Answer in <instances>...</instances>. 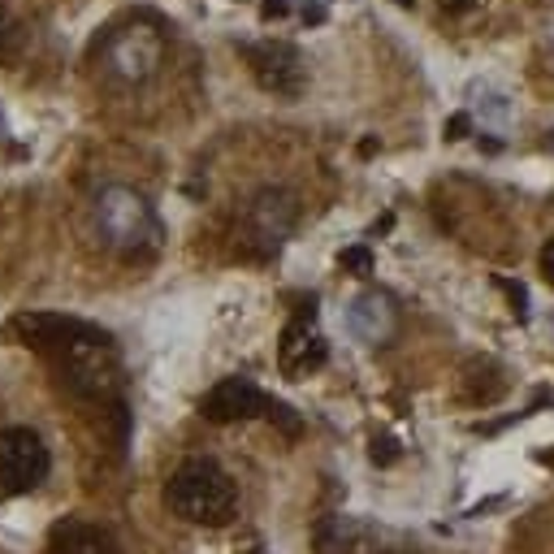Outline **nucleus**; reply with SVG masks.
Wrapping results in <instances>:
<instances>
[{"mask_svg":"<svg viewBox=\"0 0 554 554\" xmlns=\"http://www.w3.org/2000/svg\"><path fill=\"white\" fill-rule=\"evenodd\" d=\"M169 511L187 524H208V529H221L234 520L239 511V494H234V481L225 477V468L213 463V459H187L173 468V477L165 485Z\"/></svg>","mask_w":554,"mask_h":554,"instance_id":"f257e3e1","label":"nucleus"},{"mask_svg":"<svg viewBox=\"0 0 554 554\" xmlns=\"http://www.w3.org/2000/svg\"><path fill=\"white\" fill-rule=\"evenodd\" d=\"M52 360H57V368H61V382H66L74 394L100 399V403L118 394V386H121L118 351H113V338L100 334L96 325H87L74 342L57 347Z\"/></svg>","mask_w":554,"mask_h":554,"instance_id":"f03ea898","label":"nucleus"},{"mask_svg":"<svg viewBox=\"0 0 554 554\" xmlns=\"http://www.w3.org/2000/svg\"><path fill=\"white\" fill-rule=\"evenodd\" d=\"M96 221L104 242L121 251L126 260H144L156 251V239H161V225H156V213L147 208L144 195H135L130 187H109L100 191L96 199Z\"/></svg>","mask_w":554,"mask_h":554,"instance_id":"7ed1b4c3","label":"nucleus"},{"mask_svg":"<svg viewBox=\"0 0 554 554\" xmlns=\"http://www.w3.org/2000/svg\"><path fill=\"white\" fill-rule=\"evenodd\" d=\"M161 52H165L161 26L152 18H130L121 26H109V35L100 40V74L109 83L135 87L161 66Z\"/></svg>","mask_w":554,"mask_h":554,"instance_id":"20e7f679","label":"nucleus"},{"mask_svg":"<svg viewBox=\"0 0 554 554\" xmlns=\"http://www.w3.org/2000/svg\"><path fill=\"white\" fill-rule=\"evenodd\" d=\"M48 477V446L26 425L0 429V498H18L40 489Z\"/></svg>","mask_w":554,"mask_h":554,"instance_id":"39448f33","label":"nucleus"},{"mask_svg":"<svg viewBox=\"0 0 554 554\" xmlns=\"http://www.w3.org/2000/svg\"><path fill=\"white\" fill-rule=\"evenodd\" d=\"M268 394L251 386L247 377H225L204 394L199 411L213 420V425H234V420H251V416H268Z\"/></svg>","mask_w":554,"mask_h":554,"instance_id":"423d86ee","label":"nucleus"},{"mask_svg":"<svg viewBox=\"0 0 554 554\" xmlns=\"http://www.w3.org/2000/svg\"><path fill=\"white\" fill-rule=\"evenodd\" d=\"M247 61L260 78V87L277 92V96H295L303 87V57L290 44H256V48H247Z\"/></svg>","mask_w":554,"mask_h":554,"instance_id":"0eeeda50","label":"nucleus"},{"mask_svg":"<svg viewBox=\"0 0 554 554\" xmlns=\"http://www.w3.org/2000/svg\"><path fill=\"white\" fill-rule=\"evenodd\" d=\"M316 554H368L373 550V532L368 524L351 520V515H325L312 532Z\"/></svg>","mask_w":554,"mask_h":554,"instance_id":"6e6552de","label":"nucleus"},{"mask_svg":"<svg viewBox=\"0 0 554 554\" xmlns=\"http://www.w3.org/2000/svg\"><path fill=\"white\" fill-rule=\"evenodd\" d=\"M48 554H118L113 550V537L96 524H83V520H66L52 529Z\"/></svg>","mask_w":554,"mask_h":554,"instance_id":"1a4fd4ad","label":"nucleus"},{"mask_svg":"<svg viewBox=\"0 0 554 554\" xmlns=\"http://www.w3.org/2000/svg\"><path fill=\"white\" fill-rule=\"evenodd\" d=\"M321 364H325V342L303 321H295L282 338V368L286 373H308V368H321Z\"/></svg>","mask_w":554,"mask_h":554,"instance_id":"9d476101","label":"nucleus"},{"mask_svg":"<svg viewBox=\"0 0 554 554\" xmlns=\"http://www.w3.org/2000/svg\"><path fill=\"white\" fill-rule=\"evenodd\" d=\"M18 44H22V22H18V18L0 4V57H9Z\"/></svg>","mask_w":554,"mask_h":554,"instance_id":"9b49d317","label":"nucleus"},{"mask_svg":"<svg viewBox=\"0 0 554 554\" xmlns=\"http://www.w3.org/2000/svg\"><path fill=\"white\" fill-rule=\"evenodd\" d=\"M368 455H373V463L386 468V463L399 459V446H394V437H373V451H368Z\"/></svg>","mask_w":554,"mask_h":554,"instance_id":"f8f14e48","label":"nucleus"},{"mask_svg":"<svg viewBox=\"0 0 554 554\" xmlns=\"http://www.w3.org/2000/svg\"><path fill=\"white\" fill-rule=\"evenodd\" d=\"M342 268H351V273H368V268H373V256H368V251H364V247H351V251H342Z\"/></svg>","mask_w":554,"mask_h":554,"instance_id":"ddd939ff","label":"nucleus"},{"mask_svg":"<svg viewBox=\"0 0 554 554\" xmlns=\"http://www.w3.org/2000/svg\"><path fill=\"white\" fill-rule=\"evenodd\" d=\"M503 290L511 295V303H515V316L524 321V316H529V295H524V286H520V282H503Z\"/></svg>","mask_w":554,"mask_h":554,"instance_id":"4468645a","label":"nucleus"},{"mask_svg":"<svg viewBox=\"0 0 554 554\" xmlns=\"http://www.w3.org/2000/svg\"><path fill=\"white\" fill-rule=\"evenodd\" d=\"M468 130H472V121L463 118V113H455V118L446 121V139H463Z\"/></svg>","mask_w":554,"mask_h":554,"instance_id":"2eb2a0df","label":"nucleus"},{"mask_svg":"<svg viewBox=\"0 0 554 554\" xmlns=\"http://www.w3.org/2000/svg\"><path fill=\"white\" fill-rule=\"evenodd\" d=\"M541 273H546V282L554 286V239L546 242V251H541Z\"/></svg>","mask_w":554,"mask_h":554,"instance_id":"dca6fc26","label":"nucleus"},{"mask_svg":"<svg viewBox=\"0 0 554 554\" xmlns=\"http://www.w3.org/2000/svg\"><path fill=\"white\" fill-rule=\"evenodd\" d=\"M277 13H286V4H282V0H268V4H265V18H277Z\"/></svg>","mask_w":554,"mask_h":554,"instance_id":"f3484780","label":"nucleus"},{"mask_svg":"<svg viewBox=\"0 0 554 554\" xmlns=\"http://www.w3.org/2000/svg\"><path fill=\"white\" fill-rule=\"evenodd\" d=\"M446 9H455V13H463V9H472V0H442Z\"/></svg>","mask_w":554,"mask_h":554,"instance_id":"a211bd4d","label":"nucleus"},{"mask_svg":"<svg viewBox=\"0 0 554 554\" xmlns=\"http://www.w3.org/2000/svg\"><path fill=\"white\" fill-rule=\"evenodd\" d=\"M541 463H550V468H554V451H550V455H541Z\"/></svg>","mask_w":554,"mask_h":554,"instance_id":"6ab92c4d","label":"nucleus"},{"mask_svg":"<svg viewBox=\"0 0 554 554\" xmlns=\"http://www.w3.org/2000/svg\"><path fill=\"white\" fill-rule=\"evenodd\" d=\"M394 4H416V0H394Z\"/></svg>","mask_w":554,"mask_h":554,"instance_id":"aec40b11","label":"nucleus"},{"mask_svg":"<svg viewBox=\"0 0 554 554\" xmlns=\"http://www.w3.org/2000/svg\"><path fill=\"white\" fill-rule=\"evenodd\" d=\"M390 554H399V550H390Z\"/></svg>","mask_w":554,"mask_h":554,"instance_id":"412c9836","label":"nucleus"}]
</instances>
